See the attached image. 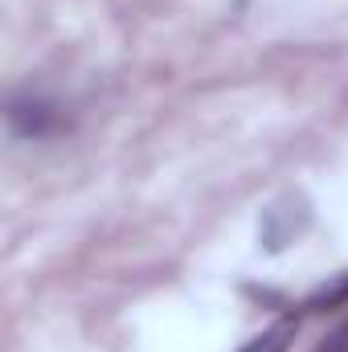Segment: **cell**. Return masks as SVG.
Wrapping results in <instances>:
<instances>
[{
  "label": "cell",
  "instance_id": "obj_1",
  "mask_svg": "<svg viewBox=\"0 0 348 352\" xmlns=\"http://www.w3.org/2000/svg\"><path fill=\"white\" fill-rule=\"evenodd\" d=\"M295 320H279V324H270L266 332H259L254 340H246L238 352H287V344L295 340Z\"/></svg>",
  "mask_w": 348,
  "mask_h": 352
},
{
  "label": "cell",
  "instance_id": "obj_2",
  "mask_svg": "<svg viewBox=\"0 0 348 352\" xmlns=\"http://www.w3.org/2000/svg\"><path fill=\"white\" fill-rule=\"evenodd\" d=\"M345 295H348V278H340L332 291H320V295H316V307H320V303H328V299H345Z\"/></svg>",
  "mask_w": 348,
  "mask_h": 352
}]
</instances>
